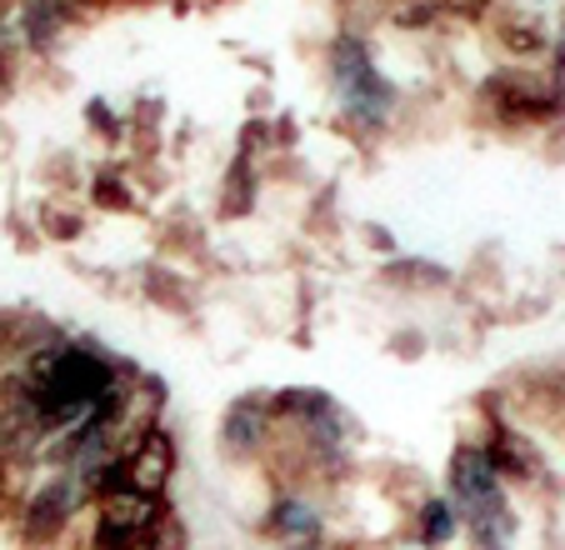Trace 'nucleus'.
<instances>
[{"label": "nucleus", "mask_w": 565, "mask_h": 550, "mask_svg": "<svg viewBox=\"0 0 565 550\" xmlns=\"http://www.w3.org/2000/svg\"><path fill=\"white\" fill-rule=\"evenodd\" d=\"M450 490L456 506L476 520L480 540H505L511 536V510H505V490H501V470L491 466V455L476 445H460L450 461Z\"/></svg>", "instance_id": "1"}, {"label": "nucleus", "mask_w": 565, "mask_h": 550, "mask_svg": "<svg viewBox=\"0 0 565 550\" xmlns=\"http://www.w3.org/2000/svg\"><path fill=\"white\" fill-rule=\"evenodd\" d=\"M335 85H341V96L351 110H385L391 106V85L375 75L371 55H365L355 41L335 45Z\"/></svg>", "instance_id": "4"}, {"label": "nucleus", "mask_w": 565, "mask_h": 550, "mask_svg": "<svg viewBox=\"0 0 565 550\" xmlns=\"http://www.w3.org/2000/svg\"><path fill=\"white\" fill-rule=\"evenodd\" d=\"M276 526L280 530H310V516H300V510H280Z\"/></svg>", "instance_id": "6"}, {"label": "nucleus", "mask_w": 565, "mask_h": 550, "mask_svg": "<svg viewBox=\"0 0 565 550\" xmlns=\"http://www.w3.org/2000/svg\"><path fill=\"white\" fill-rule=\"evenodd\" d=\"M175 470V445L160 425H146L126 451L110 461V470L100 476V490H140V496H160L171 486Z\"/></svg>", "instance_id": "2"}, {"label": "nucleus", "mask_w": 565, "mask_h": 550, "mask_svg": "<svg viewBox=\"0 0 565 550\" xmlns=\"http://www.w3.org/2000/svg\"><path fill=\"white\" fill-rule=\"evenodd\" d=\"M160 496H140V490H100V520H96V546L100 550H136L140 540L156 530Z\"/></svg>", "instance_id": "3"}, {"label": "nucleus", "mask_w": 565, "mask_h": 550, "mask_svg": "<svg viewBox=\"0 0 565 550\" xmlns=\"http://www.w3.org/2000/svg\"><path fill=\"white\" fill-rule=\"evenodd\" d=\"M450 530H456V510H450L446 500H430V506H426V526H420L426 546H440V540H450Z\"/></svg>", "instance_id": "5"}]
</instances>
